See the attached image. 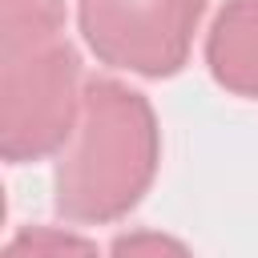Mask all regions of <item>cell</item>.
Here are the masks:
<instances>
[{"label": "cell", "mask_w": 258, "mask_h": 258, "mask_svg": "<svg viewBox=\"0 0 258 258\" xmlns=\"http://www.w3.org/2000/svg\"><path fill=\"white\" fill-rule=\"evenodd\" d=\"M113 258H189L177 242L157 238V234H133L113 242Z\"/></svg>", "instance_id": "5"}, {"label": "cell", "mask_w": 258, "mask_h": 258, "mask_svg": "<svg viewBox=\"0 0 258 258\" xmlns=\"http://www.w3.org/2000/svg\"><path fill=\"white\" fill-rule=\"evenodd\" d=\"M153 153L149 105L113 81H93L81 133L56 165V214L69 222H109L125 214L153 177Z\"/></svg>", "instance_id": "2"}, {"label": "cell", "mask_w": 258, "mask_h": 258, "mask_svg": "<svg viewBox=\"0 0 258 258\" xmlns=\"http://www.w3.org/2000/svg\"><path fill=\"white\" fill-rule=\"evenodd\" d=\"M0 149L12 165L52 153L77 109V52L60 0H0Z\"/></svg>", "instance_id": "1"}, {"label": "cell", "mask_w": 258, "mask_h": 258, "mask_svg": "<svg viewBox=\"0 0 258 258\" xmlns=\"http://www.w3.org/2000/svg\"><path fill=\"white\" fill-rule=\"evenodd\" d=\"M198 12L202 0H81V32L105 64L161 77L181 64Z\"/></svg>", "instance_id": "3"}, {"label": "cell", "mask_w": 258, "mask_h": 258, "mask_svg": "<svg viewBox=\"0 0 258 258\" xmlns=\"http://www.w3.org/2000/svg\"><path fill=\"white\" fill-rule=\"evenodd\" d=\"M4 258H97V250L77 234L28 226L4 246Z\"/></svg>", "instance_id": "4"}]
</instances>
